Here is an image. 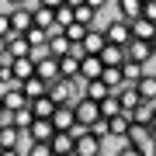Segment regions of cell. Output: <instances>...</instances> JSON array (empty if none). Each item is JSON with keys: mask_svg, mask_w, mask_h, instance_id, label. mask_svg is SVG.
Instances as JSON below:
<instances>
[{"mask_svg": "<svg viewBox=\"0 0 156 156\" xmlns=\"http://www.w3.org/2000/svg\"><path fill=\"white\" fill-rule=\"evenodd\" d=\"M104 35H108V45L128 49V42H132V24H128V21H122V17H115L111 24H104Z\"/></svg>", "mask_w": 156, "mask_h": 156, "instance_id": "1", "label": "cell"}, {"mask_svg": "<svg viewBox=\"0 0 156 156\" xmlns=\"http://www.w3.org/2000/svg\"><path fill=\"white\" fill-rule=\"evenodd\" d=\"M11 24H14L17 35H28V31L35 28V7H28V4L11 7Z\"/></svg>", "mask_w": 156, "mask_h": 156, "instance_id": "2", "label": "cell"}, {"mask_svg": "<svg viewBox=\"0 0 156 156\" xmlns=\"http://www.w3.org/2000/svg\"><path fill=\"white\" fill-rule=\"evenodd\" d=\"M73 111H76V125H83V132L101 118V108L94 104V101H87V97H80L76 104H73Z\"/></svg>", "mask_w": 156, "mask_h": 156, "instance_id": "3", "label": "cell"}, {"mask_svg": "<svg viewBox=\"0 0 156 156\" xmlns=\"http://www.w3.org/2000/svg\"><path fill=\"white\" fill-rule=\"evenodd\" d=\"M104 59L101 56H83L80 59V80H83V83H94V80H101L104 76Z\"/></svg>", "mask_w": 156, "mask_h": 156, "instance_id": "4", "label": "cell"}, {"mask_svg": "<svg viewBox=\"0 0 156 156\" xmlns=\"http://www.w3.org/2000/svg\"><path fill=\"white\" fill-rule=\"evenodd\" d=\"M128 146H135V149H153L156 146V135H153V128H146V125H132L128 128V139H125Z\"/></svg>", "mask_w": 156, "mask_h": 156, "instance_id": "5", "label": "cell"}, {"mask_svg": "<svg viewBox=\"0 0 156 156\" xmlns=\"http://www.w3.org/2000/svg\"><path fill=\"white\" fill-rule=\"evenodd\" d=\"M0 97H4V108H7V115H17V111H21V108H28V104H31V101L24 97L21 83L7 87V90H4V94H0Z\"/></svg>", "mask_w": 156, "mask_h": 156, "instance_id": "6", "label": "cell"}, {"mask_svg": "<svg viewBox=\"0 0 156 156\" xmlns=\"http://www.w3.org/2000/svg\"><path fill=\"white\" fill-rule=\"evenodd\" d=\"M73 49H76V45H73L59 28L49 31V52H52V59H66V56H73Z\"/></svg>", "mask_w": 156, "mask_h": 156, "instance_id": "7", "label": "cell"}, {"mask_svg": "<svg viewBox=\"0 0 156 156\" xmlns=\"http://www.w3.org/2000/svg\"><path fill=\"white\" fill-rule=\"evenodd\" d=\"M125 59H128V62H139V66H146V62L153 59V45H149V42L132 38V42H128V49H125Z\"/></svg>", "mask_w": 156, "mask_h": 156, "instance_id": "8", "label": "cell"}, {"mask_svg": "<svg viewBox=\"0 0 156 156\" xmlns=\"http://www.w3.org/2000/svg\"><path fill=\"white\" fill-rule=\"evenodd\" d=\"M83 56H101V52L108 49V35H104V28H90V35L83 38Z\"/></svg>", "mask_w": 156, "mask_h": 156, "instance_id": "9", "label": "cell"}, {"mask_svg": "<svg viewBox=\"0 0 156 156\" xmlns=\"http://www.w3.org/2000/svg\"><path fill=\"white\" fill-rule=\"evenodd\" d=\"M52 125H56V132H73V128H76V111H73V104H59L56 115H52Z\"/></svg>", "mask_w": 156, "mask_h": 156, "instance_id": "10", "label": "cell"}, {"mask_svg": "<svg viewBox=\"0 0 156 156\" xmlns=\"http://www.w3.org/2000/svg\"><path fill=\"white\" fill-rule=\"evenodd\" d=\"M73 156H101V139L90 132H76V149Z\"/></svg>", "mask_w": 156, "mask_h": 156, "instance_id": "11", "label": "cell"}, {"mask_svg": "<svg viewBox=\"0 0 156 156\" xmlns=\"http://www.w3.org/2000/svg\"><path fill=\"white\" fill-rule=\"evenodd\" d=\"M31 142H52L56 139V125H52V118H35V125L28 128Z\"/></svg>", "mask_w": 156, "mask_h": 156, "instance_id": "12", "label": "cell"}, {"mask_svg": "<svg viewBox=\"0 0 156 156\" xmlns=\"http://www.w3.org/2000/svg\"><path fill=\"white\" fill-rule=\"evenodd\" d=\"M49 146H52L56 156H73V149H76V132H56V139Z\"/></svg>", "mask_w": 156, "mask_h": 156, "instance_id": "13", "label": "cell"}, {"mask_svg": "<svg viewBox=\"0 0 156 156\" xmlns=\"http://www.w3.org/2000/svg\"><path fill=\"white\" fill-rule=\"evenodd\" d=\"M7 52H11L14 59H28V56H31V42L24 38V35L11 31V35H7Z\"/></svg>", "mask_w": 156, "mask_h": 156, "instance_id": "14", "label": "cell"}, {"mask_svg": "<svg viewBox=\"0 0 156 156\" xmlns=\"http://www.w3.org/2000/svg\"><path fill=\"white\" fill-rule=\"evenodd\" d=\"M108 125H111V135H115V139H122V142H125V139H128V128L135 125V118H132V111H122L118 118H111Z\"/></svg>", "mask_w": 156, "mask_h": 156, "instance_id": "15", "label": "cell"}, {"mask_svg": "<svg viewBox=\"0 0 156 156\" xmlns=\"http://www.w3.org/2000/svg\"><path fill=\"white\" fill-rule=\"evenodd\" d=\"M35 73H38V76L45 80V83L52 87V83L59 80V59H52V56H49V59H42L38 66H35Z\"/></svg>", "mask_w": 156, "mask_h": 156, "instance_id": "16", "label": "cell"}, {"mask_svg": "<svg viewBox=\"0 0 156 156\" xmlns=\"http://www.w3.org/2000/svg\"><path fill=\"white\" fill-rule=\"evenodd\" d=\"M132 38H139V42H153V38H156V24L149 21V17L132 21Z\"/></svg>", "mask_w": 156, "mask_h": 156, "instance_id": "17", "label": "cell"}, {"mask_svg": "<svg viewBox=\"0 0 156 156\" xmlns=\"http://www.w3.org/2000/svg\"><path fill=\"white\" fill-rule=\"evenodd\" d=\"M21 90H24V97H28V101H38V97L49 94V83H45L42 76H31V80H24V83H21Z\"/></svg>", "mask_w": 156, "mask_h": 156, "instance_id": "18", "label": "cell"}, {"mask_svg": "<svg viewBox=\"0 0 156 156\" xmlns=\"http://www.w3.org/2000/svg\"><path fill=\"white\" fill-rule=\"evenodd\" d=\"M142 7H146L142 0H118V11H122V21H128V24L142 17Z\"/></svg>", "mask_w": 156, "mask_h": 156, "instance_id": "19", "label": "cell"}, {"mask_svg": "<svg viewBox=\"0 0 156 156\" xmlns=\"http://www.w3.org/2000/svg\"><path fill=\"white\" fill-rule=\"evenodd\" d=\"M101 80H104V87L111 90V94H118V90L125 87V73H122V66H108Z\"/></svg>", "mask_w": 156, "mask_h": 156, "instance_id": "20", "label": "cell"}, {"mask_svg": "<svg viewBox=\"0 0 156 156\" xmlns=\"http://www.w3.org/2000/svg\"><path fill=\"white\" fill-rule=\"evenodd\" d=\"M35 28L42 31H56V11H49V7H35Z\"/></svg>", "mask_w": 156, "mask_h": 156, "instance_id": "21", "label": "cell"}, {"mask_svg": "<svg viewBox=\"0 0 156 156\" xmlns=\"http://www.w3.org/2000/svg\"><path fill=\"white\" fill-rule=\"evenodd\" d=\"M97 108H101V118H108V122H111V118H118V115L125 111V108H122V97H118V94L104 97V101H101Z\"/></svg>", "mask_w": 156, "mask_h": 156, "instance_id": "22", "label": "cell"}, {"mask_svg": "<svg viewBox=\"0 0 156 156\" xmlns=\"http://www.w3.org/2000/svg\"><path fill=\"white\" fill-rule=\"evenodd\" d=\"M83 97L94 101V104H101L104 97H111V90L104 87V80H94V83H83Z\"/></svg>", "mask_w": 156, "mask_h": 156, "instance_id": "23", "label": "cell"}, {"mask_svg": "<svg viewBox=\"0 0 156 156\" xmlns=\"http://www.w3.org/2000/svg\"><path fill=\"white\" fill-rule=\"evenodd\" d=\"M17 146H21V128L4 125L0 128V149H17Z\"/></svg>", "mask_w": 156, "mask_h": 156, "instance_id": "24", "label": "cell"}, {"mask_svg": "<svg viewBox=\"0 0 156 156\" xmlns=\"http://www.w3.org/2000/svg\"><path fill=\"white\" fill-rule=\"evenodd\" d=\"M56 101H52L49 94H45V97H38V101H31V111H35V118H52V115H56Z\"/></svg>", "mask_w": 156, "mask_h": 156, "instance_id": "25", "label": "cell"}, {"mask_svg": "<svg viewBox=\"0 0 156 156\" xmlns=\"http://www.w3.org/2000/svg\"><path fill=\"white\" fill-rule=\"evenodd\" d=\"M132 118H135V125H146V128H149V125H153V118H156V104L142 101V104L132 111Z\"/></svg>", "mask_w": 156, "mask_h": 156, "instance_id": "26", "label": "cell"}, {"mask_svg": "<svg viewBox=\"0 0 156 156\" xmlns=\"http://www.w3.org/2000/svg\"><path fill=\"white\" fill-rule=\"evenodd\" d=\"M31 76H38V73H35V62L31 59H14V80L17 83H24V80H31Z\"/></svg>", "mask_w": 156, "mask_h": 156, "instance_id": "27", "label": "cell"}, {"mask_svg": "<svg viewBox=\"0 0 156 156\" xmlns=\"http://www.w3.org/2000/svg\"><path fill=\"white\" fill-rule=\"evenodd\" d=\"M118 97H122V108H125V111H135V108H139L142 104V97H139V90H135V87H122V90H118Z\"/></svg>", "mask_w": 156, "mask_h": 156, "instance_id": "28", "label": "cell"}, {"mask_svg": "<svg viewBox=\"0 0 156 156\" xmlns=\"http://www.w3.org/2000/svg\"><path fill=\"white\" fill-rule=\"evenodd\" d=\"M135 90H139V97H142V101L156 104V76H142L139 83H135Z\"/></svg>", "mask_w": 156, "mask_h": 156, "instance_id": "29", "label": "cell"}, {"mask_svg": "<svg viewBox=\"0 0 156 156\" xmlns=\"http://www.w3.org/2000/svg\"><path fill=\"white\" fill-rule=\"evenodd\" d=\"M122 73H125V83H128V87H135V83L146 76V69L139 66V62H128V59L122 62Z\"/></svg>", "mask_w": 156, "mask_h": 156, "instance_id": "30", "label": "cell"}, {"mask_svg": "<svg viewBox=\"0 0 156 156\" xmlns=\"http://www.w3.org/2000/svg\"><path fill=\"white\" fill-rule=\"evenodd\" d=\"M11 122H14V128H21V132H28V128L35 125V111H31V104H28V108H21L17 115H11Z\"/></svg>", "mask_w": 156, "mask_h": 156, "instance_id": "31", "label": "cell"}, {"mask_svg": "<svg viewBox=\"0 0 156 156\" xmlns=\"http://www.w3.org/2000/svg\"><path fill=\"white\" fill-rule=\"evenodd\" d=\"M56 24H59V31H66L69 24H76V11H73L69 4H62L59 11H56Z\"/></svg>", "mask_w": 156, "mask_h": 156, "instance_id": "32", "label": "cell"}, {"mask_svg": "<svg viewBox=\"0 0 156 156\" xmlns=\"http://www.w3.org/2000/svg\"><path fill=\"white\" fill-rule=\"evenodd\" d=\"M101 59H104V66H122V62H125V49H118V45H108V49L101 52Z\"/></svg>", "mask_w": 156, "mask_h": 156, "instance_id": "33", "label": "cell"}, {"mask_svg": "<svg viewBox=\"0 0 156 156\" xmlns=\"http://www.w3.org/2000/svg\"><path fill=\"white\" fill-rule=\"evenodd\" d=\"M62 35H66V38H69L73 45H83V38L90 35V28H87V24H69V28L62 31Z\"/></svg>", "mask_w": 156, "mask_h": 156, "instance_id": "34", "label": "cell"}, {"mask_svg": "<svg viewBox=\"0 0 156 156\" xmlns=\"http://www.w3.org/2000/svg\"><path fill=\"white\" fill-rule=\"evenodd\" d=\"M94 21H97V11L94 7H76V24H87V28H94Z\"/></svg>", "mask_w": 156, "mask_h": 156, "instance_id": "35", "label": "cell"}, {"mask_svg": "<svg viewBox=\"0 0 156 156\" xmlns=\"http://www.w3.org/2000/svg\"><path fill=\"white\" fill-rule=\"evenodd\" d=\"M24 38L31 42V49H45V45H49V31H42V28H31L28 35H24Z\"/></svg>", "mask_w": 156, "mask_h": 156, "instance_id": "36", "label": "cell"}, {"mask_svg": "<svg viewBox=\"0 0 156 156\" xmlns=\"http://www.w3.org/2000/svg\"><path fill=\"white\" fill-rule=\"evenodd\" d=\"M87 132H90V135H97V139L104 142L108 135H111V125H108V118H97V122H94V125L87 128Z\"/></svg>", "mask_w": 156, "mask_h": 156, "instance_id": "37", "label": "cell"}, {"mask_svg": "<svg viewBox=\"0 0 156 156\" xmlns=\"http://www.w3.org/2000/svg\"><path fill=\"white\" fill-rule=\"evenodd\" d=\"M24 156H56V153H52V146H49V142H31Z\"/></svg>", "mask_w": 156, "mask_h": 156, "instance_id": "38", "label": "cell"}, {"mask_svg": "<svg viewBox=\"0 0 156 156\" xmlns=\"http://www.w3.org/2000/svg\"><path fill=\"white\" fill-rule=\"evenodd\" d=\"M11 31H14V24H11V14H0V38H7Z\"/></svg>", "mask_w": 156, "mask_h": 156, "instance_id": "39", "label": "cell"}, {"mask_svg": "<svg viewBox=\"0 0 156 156\" xmlns=\"http://www.w3.org/2000/svg\"><path fill=\"white\" fill-rule=\"evenodd\" d=\"M118 156H142V149H135V146L122 142V149H118Z\"/></svg>", "mask_w": 156, "mask_h": 156, "instance_id": "40", "label": "cell"}, {"mask_svg": "<svg viewBox=\"0 0 156 156\" xmlns=\"http://www.w3.org/2000/svg\"><path fill=\"white\" fill-rule=\"evenodd\" d=\"M142 17H149V21L156 24V4H153V0H149V4H146V7H142Z\"/></svg>", "mask_w": 156, "mask_h": 156, "instance_id": "41", "label": "cell"}, {"mask_svg": "<svg viewBox=\"0 0 156 156\" xmlns=\"http://www.w3.org/2000/svg\"><path fill=\"white\" fill-rule=\"evenodd\" d=\"M66 0H38V7H49V11H59Z\"/></svg>", "mask_w": 156, "mask_h": 156, "instance_id": "42", "label": "cell"}, {"mask_svg": "<svg viewBox=\"0 0 156 156\" xmlns=\"http://www.w3.org/2000/svg\"><path fill=\"white\" fill-rule=\"evenodd\" d=\"M104 4L108 0H87V7H94V11H104Z\"/></svg>", "mask_w": 156, "mask_h": 156, "instance_id": "43", "label": "cell"}, {"mask_svg": "<svg viewBox=\"0 0 156 156\" xmlns=\"http://www.w3.org/2000/svg\"><path fill=\"white\" fill-rule=\"evenodd\" d=\"M0 156H24V153H21V149H4Z\"/></svg>", "mask_w": 156, "mask_h": 156, "instance_id": "44", "label": "cell"}, {"mask_svg": "<svg viewBox=\"0 0 156 156\" xmlns=\"http://www.w3.org/2000/svg\"><path fill=\"white\" fill-rule=\"evenodd\" d=\"M66 4L73 7V11H76V7H83V4H87V0H66Z\"/></svg>", "mask_w": 156, "mask_h": 156, "instance_id": "45", "label": "cell"}, {"mask_svg": "<svg viewBox=\"0 0 156 156\" xmlns=\"http://www.w3.org/2000/svg\"><path fill=\"white\" fill-rule=\"evenodd\" d=\"M7 56V38H0V59Z\"/></svg>", "mask_w": 156, "mask_h": 156, "instance_id": "46", "label": "cell"}, {"mask_svg": "<svg viewBox=\"0 0 156 156\" xmlns=\"http://www.w3.org/2000/svg\"><path fill=\"white\" fill-rule=\"evenodd\" d=\"M21 4H28V0H11V7H21Z\"/></svg>", "mask_w": 156, "mask_h": 156, "instance_id": "47", "label": "cell"}, {"mask_svg": "<svg viewBox=\"0 0 156 156\" xmlns=\"http://www.w3.org/2000/svg\"><path fill=\"white\" fill-rule=\"evenodd\" d=\"M149 128H153V135H156V118H153V125H149Z\"/></svg>", "mask_w": 156, "mask_h": 156, "instance_id": "48", "label": "cell"}, {"mask_svg": "<svg viewBox=\"0 0 156 156\" xmlns=\"http://www.w3.org/2000/svg\"><path fill=\"white\" fill-rule=\"evenodd\" d=\"M149 45H153V56H156V38H153V42H149Z\"/></svg>", "mask_w": 156, "mask_h": 156, "instance_id": "49", "label": "cell"}, {"mask_svg": "<svg viewBox=\"0 0 156 156\" xmlns=\"http://www.w3.org/2000/svg\"><path fill=\"white\" fill-rule=\"evenodd\" d=\"M142 4H149V0H142Z\"/></svg>", "mask_w": 156, "mask_h": 156, "instance_id": "50", "label": "cell"}, {"mask_svg": "<svg viewBox=\"0 0 156 156\" xmlns=\"http://www.w3.org/2000/svg\"><path fill=\"white\" fill-rule=\"evenodd\" d=\"M0 69H4V62H0Z\"/></svg>", "mask_w": 156, "mask_h": 156, "instance_id": "51", "label": "cell"}, {"mask_svg": "<svg viewBox=\"0 0 156 156\" xmlns=\"http://www.w3.org/2000/svg\"><path fill=\"white\" fill-rule=\"evenodd\" d=\"M153 4H156V0H153Z\"/></svg>", "mask_w": 156, "mask_h": 156, "instance_id": "52", "label": "cell"}, {"mask_svg": "<svg viewBox=\"0 0 156 156\" xmlns=\"http://www.w3.org/2000/svg\"><path fill=\"white\" fill-rule=\"evenodd\" d=\"M0 128H4V125H0Z\"/></svg>", "mask_w": 156, "mask_h": 156, "instance_id": "53", "label": "cell"}, {"mask_svg": "<svg viewBox=\"0 0 156 156\" xmlns=\"http://www.w3.org/2000/svg\"><path fill=\"white\" fill-rule=\"evenodd\" d=\"M0 153H4V149H0Z\"/></svg>", "mask_w": 156, "mask_h": 156, "instance_id": "54", "label": "cell"}]
</instances>
